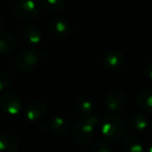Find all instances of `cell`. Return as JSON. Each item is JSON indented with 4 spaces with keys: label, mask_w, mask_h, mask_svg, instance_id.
Returning a JSON list of instances; mask_svg holds the SVG:
<instances>
[{
    "label": "cell",
    "mask_w": 152,
    "mask_h": 152,
    "mask_svg": "<svg viewBox=\"0 0 152 152\" xmlns=\"http://www.w3.org/2000/svg\"><path fill=\"white\" fill-rule=\"evenodd\" d=\"M101 133L108 143L118 142L124 137L126 126L124 120L115 114L106 115L101 120Z\"/></svg>",
    "instance_id": "cell-1"
},
{
    "label": "cell",
    "mask_w": 152,
    "mask_h": 152,
    "mask_svg": "<svg viewBox=\"0 0 152 152\" xmlns=\"http://www.w3.org/2000/svg\"><path fill=\"white\" fill-rule=\"evenodd\" d=\"M99 123L98 115H89L78 119L72 127V139L78 144H86L93 137L96 125Z\"/></svg>",
    "instance_id": "cell-2"
},
{
    "label": "cell",
    "mask_w": 152,
    "mask_h": 152,
    "mask_svg": "<svg viewBox=\"0 0 152 152\" xmlns=\"http://www.w3.org/2000/svg\"><path fill=\"white\" fill-rule=\"evenodd\" d=\"M41 59V52L34 47H25L17 53L15 67L21 72H29L38 66Z\"/></svg>",
    "instance_id": "cell-3"
},
{
    "label": "cell",
    "mask_w": 152,
    "mask_h": 152,
    "mask_svg": "<svg viewBox=\"0 0 152 152\" xmlns=\"http://www.w3.org/2000/svg\"><path fill=\"white\" fill-rule=\"evenodd\" d=\"M14 13L22 21H34L40 15V7L32 0H20L15 3Z\"/></svg>",
    "instance_id": "cell-4"
},
{
    "label": "cell",
    "mask_w": 152,
    "mask_h": 152,
    "mask_svg": "<svg viewBox=\"0 0 152 152\" xmlns=\"http://www.w3.org/2000/svg\"><path fill=\"white\" fill-rule=\"evenodd\" d=\"M102 63H103V67L107 71L115 72L123 67L125 63V55L120 49H108L103 55Z\"/></svg>",
    "instance_id": "cell-5"
},
{
    "label": "cell",
    "mask_w": 152,
    "mask_h": 152,
    "mask_svg": "<svg viewBox=\"0 0 152 152\" xmlns=\"http://www.w3.org/2000/svg\"><path fill=\"white\" fill-rule=\"evenodd\" d=\"M0 107L9 115L19 114L22 108V100L17 94L13 92H5L0 98Z\"/></svg>",
    "instance_id": "cell-6"
},
{
    "label": "cell",
    "mask_w": 152,
    "mask_h": 152,
    "mask_svg": "<svg viewBox=\"0 0 152 152\" xmlns=\"http://www.w3.org/2000/svg\"><path fill=\"white\" fill-rule=\"evenodd\" d=\"M48 28L53 36L57 38H65L70 31V24L64 16L55 15L49 19Z\"/></svg>",
    "instance_id": "cell-7"
},
{
    "label": "cell",
    "mask_w": 152,
    "mask_h": 152,
    "mask_svg": "<svg viewBox=\"0 0 152 152\" xmlns=\"http://www.w3.org/2000/svg\"><path fill=\"white\" fill-rule=\"evenodd\" d=\"M126 102V96L122 90H113L104 99V106L110 110H120Z\"/></svg>",
    "instance_id": "cell-8"
},
{
    "label": "cell",
    "mask_w": 152,
    "mask_h": 152,
    "mask_svg": "<svg viewBox=\"0 0 152 152\" xmlns=\"http://www.w3.org/2000/svg\"><path fill=\"white\" fill-rule=\"evenodd\" d=\"M47 112V105L40 100H32L26 105L25 116L29 121H38L45 116Z\"/></svg>",
    "instance_id": "cell-9"
},
{
    "label": "cell",
    "mask_w": 152,
    "mask_h": 152,
    "mask_svg": "<svg viewBox=\"0 0 152 152\" xmlns=\"http://www.w3.org/2000/svg\"><path fill=\"white\" fill-rule=\"evenodd\" d=\"M49 128L54 135H65L70 128V121L64 116H55L51 120Z\"/></svg>",
    "instance_id": "cell-10"
},
{
    "label": "cell",
    "mask_w": 152,
    "mask_h": 152,
    "mask_svg": "<svg viewBox=\"0 0 152 152\" xmlns=\"http://www.w3.org/2000/svg\"><path fill=\"white\" fill-rule=\"evenodd\" d=\"M16 45H17V41L14 34L9 31L0 34V54H10L15 49Z\"/></svg>",
    "instance_id": "cell-11"
},
{
    "label": "cell",
    "mask_w": 152,
    "mask_h": 152,
    "mask_svg": "<svg viewBox=\"0 0 152 152\" xmlns=\"http://www.w3.org/2000/svg\"><path fill=\"white\" fill-rule=\"evenodd\" d=\"M19 141L11 133H0V152H17Z\"/></svg>",
    "instance_id": "cell-12"
},
{
    "label": "cell",
    "mask_w": 152,
    "mask_h": 152,
    "mask_svg": "<svg viewBox=\"0 0 152 152\" xmlns=\"http://www.w3.org/2000/svg\"><path fill=\"white\" fill-rule=\"evenodd\" d=\"M124 152H144L143 140L135 134H128L122 144Z\"/></svg>",
    "instance_id": "cell-13"
},
{
    "label": "cell",
    "mask_w": 152,
    "mask_h": 152,
    "mask_svg": "<svg viewBox=\"0 0 152 152\" xmlns=\"http://www.w3.org/2000/svg\"><path fill=\"white\" fill-rule=\"evenodd\" d=\"M73 107L77 114L87 117L89 115H91V113L93 112L94 104L89 98L83 97V96H79V97L74 99Z\"/></svg>",
    "instance_id": "cell-14"
},
{
    "label": "cell",
    "mask_w": 152,
    "mask_h": 152,
    "mask_svg": "<svg viewBox=\"0 0 152 152\" xmlns=\"http://www.w3.org/2000/svg\"><path fill=\"white\" fill-rule=\"evenodd\" d=\"M137 104L145 112H152V89L141 90L137 94Z\"/></svg>",
    "instance_id": "cell-15"
},
{
    "label": "cell",
    "mask_w": 152,
    "mask_h": 152,
    "mask_svg": "<svg viewBox=\"0 0 152 152\" xmlns=\"http://www.w3.org/2000/svg\"><path fill=\"white\" fill-rule=\"evenodd\" d=\"M128 123L133 130L140 132V131H144L148 128L149 120H148V118L145 115L140 114V113H135V114H132L129 117Z\"/></svg>",
    "instance_id": "cell-16"
},
{
    "label": "cell",
    "mask_w": 152,
    "mask_h": 152,
    "mask_svg": "<svg viewBox=\"0 0 152 152\" xmlns=\"http://www.w3.org/2000/svg\"><path fill=\"white\" fill-rule=\"evenodd\" d=\"M22 37H23L24 40L27 41L30 44H39L43 39L42 32L39 30V28L32 25H27L23 27Z\"/></svg>",
    "instance_id": "cell-17"
},
{
    "label": "cell",
    "mask_w": 152,
    "mask_h": 152,
    "mask_svg": "<svg viewBox=\"0 0 152 152\" xmlns=\"http://www.w3.org/2000/svg\"><path fill=\"white\" fill-rule=\"evenodd\" d=\"M39 7L48 13H57L65 7V1L64 0H40Z\"/></svg>",
    "instance_id": "cell-18"
},
{
    "label": "cell",
    "mask_w": 152,
    "mask_h": 152,
    "mask_svg": "<svg viewBox=\"0 0 152 152\" xmlns=\"http://www.w3.org/2000/svg\"><path fill=\"white\" fill-rule=\"evenodd\" d=\"M90 152H112V146L107 141H98L91 146Z\"/></svg>",
    "instance_id": "cell-19"
},
{
    "label": "cell",
    "mask_w": 152,
    "mask_h": 152,
    "mask_svg": "<svg viewBox=\"0 0 152 152\" xmlns=\"http://www.w3.org/2000/svg\"><path fill=\"white\" fill-rule=\"evenodd\" d=\"M13 85V79L7 72L0 71V92H7Z\"/></svg>",
    "instance_id": "cell-20"
},
{
    "label": "cell",
    "mask_w": 152,
    "mask_h": 152,
    "mask_svg": "<svg viewBox=\"0 0 152 152\" xmlns=\"http://www.w3.org/2000/svg\"><path fill=\"white\" fill-rule=\"evenodd\" d=\"M144 72H145L148 78L152 79V61H149L148 63H146L145 67H144Z\"/></svg>",
    "instance_id": "cell-21"
},
{
    "label": "cell",
    "mask_w": 152,
    "mask_h": 152,
    "mask_svg": "<svg viewBox=\"0 0 152 152\" xmlns=\"http://www.w3.org/2000/svg\"><path fill=\"white\" fill-rule=\"evenodd\" d=\"M3 26H4V21H3V18L0 16V32L3 29Z\"/></svg>",
    "instance_id": "cell-22"
},
{
    "label": "cell",
    "mask_w": 152,
    "mask_h": 152,
    "mask_svg": "<svg viewBox=\"0 0 152 152\" xmlns=\"http://www.w3.org/2000/svg\"><path fill=\"white\" fill-rule=\"evenodd\" d=\"M148 152H152V139L149 142V145H148Z\"/></svg>",
    "instance_id": "cell-23"
}]
</instances>
